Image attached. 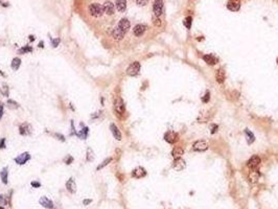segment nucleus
Instances as JSON below:
<instances>
[{
    "instance_id": "obj_1",
    "label": "nucleus",
    "mask_w": 278,
    "mask_h": 209,
    "mask_svg": "<svg viewBox=\"0 0 278 209\" xmlns=\"http://www.w3.org/2000/svg\"><path fill=\"white\" fill-rule=\"evenodd\" d=\"M89 13L91 16L98 18L103 14V6L98 3H93V4L89 5Z\"/></svg>"
},
{
    "instance_id": "obj_2",
    "label": "nucleus",
    "mask_w": 278,
    "mask_h": 209,
    "mask_svg": "<svg viewBox=\"0 0 278 209\" xmlns=\"http://www.w3.org/2000/svg\"><path fill=\"white\" fill-rule=\"evenodd\" d=\"M140 71V63L139 62H134L126 68V74L130 76H135L137 75Z\"/></svg>"
},
{
    "instance_id": "obj_3",
    "label": "nucleus",
    "mask_w": 278,
    "mask_h": 209,
    "mask_svg": "<svg viewBox=\"0 0 278 209\" xmlns=\"http://www.w3.org/2000/svg\"><path fill=\"white\" fill-rule=\"evenodd\" d=\"M114 109L118 114H124L126 111V107H124V103L122 101L121 97H116L114 101Z\"/></svg>"
},
{
    "instance_id": "obj_4",
    "label": "nucleus",
    "mask_w": 278,
    "mask_h": 209,
    "mask_svg": "<svg viewBox=\"0 0 278 209\" xmlns=\"http://www.w3.org/2000/svg\"><path fill=\"white\" fill-rule=\"evenodd\" d=\"M30 158H32V156L29 155V153L25 152V153L20 154L18 157H16V158H14V161L17 164H19V165H23V164H25L27 161H29Z\"/></svg>"
},
{
    "instance_id": "obj_5",
    "label": "nucleus",
    "mask_w": 278,
    "mask_h": 209,
    "mask_svg": "<svg viewBox=\"0 0 278 209\" xmlns=\"http://www.w3.org/2000/svg\"><path fill=\"white\" fill-rule=\"evenodd\" d=\"M153 11L156 17H160L163 11V1L162 0H155L154 5H153Z\"/></svg>"
},
{
    "instance_id": "obj_6",
    "label": "nucleus",
    "mask_w": 278,
    "mask_h": 209,
    "mask_svg": "<svg viewBox=\"0 0 278 209\" xmlns=\"http://www.w3.org/2000/svg\"><path fill=\"white\" fill-rule=\"evenodd\" d=\"M164 139H165V141L168 143H175L176 141L179 139V135L174 131H168L166 132L165 135H164Z\"/></svg>"
},
{
    "instance_id": "obj_7",
    "label": "nucleus",
    "mask_w": 278,
    "mask_h": 209,
    "mask_svg": "<svg viewBox=\"0 0 278 209\" xmlns=\"http://www.w3.org/2000/svg\"><path fill=\"white\" fill-rule=\"evenodd\" d=\"M260 164V158L258 156H252L248 161V166L250 169H257Z\"/></svg>"
},
{
    "instance_id": "obj_8",
    "label": "nucleus",
    "mask_w": 278,
    "mask_h": 209,
    "mask_svg": "<svg viewBox=\"0 0 278 209\" xmlns=\"http://www.w3.org/2000/svg\"><path fill=\"white\" fill-rule=\"evenodd\" d=\"M207 149H208V144L202 140L195 141L193 145V149L195 152H203V151H206Z\"/></svg>"
},
{
    "instance_id": "obj_9",
    "label": "nucleus",
    "mask_w": 278,
    "mask_h": 209,
    "mask_svg": "<svg viewBox=\"0 0 278 209\" xmlns=\"http://www.w3.org/2000/svg\"><path fill=\"white\" fill-rule=\"evenodd\" d=\"M124 34H126V32H124L122 29H120L119 27H115L112 32V37L114 40H117V41H120L124 38Z\"/></svg>"
},
{
    "instance_id": "obj_10",
    "label": "nucleus",
    "mask_w": 278,
    "mask_h": 209,
    "mask_svg": "<svg viewBox=\"0 0 278 209\" xmlns=\"http://www.w3.org/2000/svg\"><path fill=\"white\" fill-rule=\"evenodd\" d=\"M241 7L239 0H229L227 3V9L231 11H237Z\"/></svg>"
},
{
    "instance_id": "obj_11",
    "label": "nucleus",
    "mask_w": 278,
    "mask_h": 209,
    "mask_svg": "<svg viewBox=\"0 0 278 209\" xmlns=\"http://www.w3.org/2000/svg\"><path fill=\"white\" fill-rule=\"evenodd\" d=\"M103 13L107 15H113L114 14V9H115V5L113 4L111 1H106L105 4L103 5Z\"/></svg>"
},
{
    "instance_id": "obj_12",
    "label": "nucleus",
    "mask_w": 278,
    "mask_h": 209,
    "mask_svg": "<svg viewBox=\"0 0 278 209\" xmlns=\"http://www.w3.org/2000/svg\"><path fill=\"white\" fill-rule=\"evenodd\" d=\"M259 172H258V169H250V172H249V181L251 182L252 184L256 183V182L258 181V179H259Z\"/></svg>"
},
{
    "instance_id": "obj_13",
    "label": "nucleus",
    "mask_w": 278,
    "mask_h": 209,
    "mask_svg": "<svg viewBox=\"0 0 278 209\" xmlns=\"http://www.w3.org/2000/svg\"><path fill=\"white\" fill-rule=\"evenodd\" d=\"M39 203L44 207V208H47V209H52L53 208V202L51 200H49L48 198H46V197H41L39 200Z\"/></svg>"
},
{
    "instance_id": "obj_14",
    "label": "nucleus",
    "mask_w": 278,
    "mask_h": 209,
    "mask_svg": "<svg viewBox=\"0 0 278 209\" xmlns=\"http://www.w3.org/2000/svg\"><path fill=\"white\" fill-rule=\"evenodd\" d=\"M145 30H147V26L143 25V24H137V25L133 28V32L136 37H141V36L144 34Z\"/></svg>"
},
{
    "instance_id": "obj_15",
    "label": "nucleus",
    "mask_w": 278,
    "mask_h": 209,
    "mask_svg": "<svg viewBox=\"0 0 278 209\" xmlns=\"http://www.w3.org/2000/svg\"><path fill=\"white\" fill-rule=\"evenodd\" d=\"M185 167H186V163H185V161H184L183 159H181V158L175 159V162H174V168H175L176 170L180 172V170H183Z\"/></svg>"
},
{
    "instance_id": "obj_16",
    "label": "nucleus",
    "mask_w": 278,
    "mask_h": 209,
    "mask_svg": "<svg viewBox=\"0 0 278 209\" xmlns=\"http://www.w3.org/2000/svg\"><path fill=\"white\" fill-rule=\"evenodd\" d=\"M145 175H147V172H145V169L143 167H140V166H139V167H136L135 169L132 172V177L137 178V179L144 177Z\"/></svg>"
},
{
    "instance_id": "obj_17",
    "label": "nucleus",
    "mask_w": 278,
    "mask_h": 209,
    "mask_svg": "<svg viewBox=\"0 0 278 209\" xmlns=\"http://www.w3.org/2000/svg\"><path fill=\"white\" fill-rule=\"evenodd\" d=\"M19 132L22 136H27L30 135L32 133V128L28 124H22L19 128Z\"/></svg>"
},
{
    "instance_id": "obj_18",
    "label": "nucleus",
    "mask_w": 278,
    "mask_h": 209,
    "mask_svg": "<svg viewBox=\"0 0 278 209\" xmlns=\"http://www.w3.org/2000/svg\"><path fill=\"white\" fill-rule=\"evenodd\" d=\"M66 188L70 193H74L76 191V184L73 178H70V179L66 182Z\"/></svg>"
},
{
    "instance_id": "obj_19",
    "label": "nucleus",
    "mask_w": 278,
    "mask_h": 209,
    "mask_svg": "<svg viewBox=\"0 0 278 209\" xmlns=\"http://www.w3.org/2000/svg\"><path fill=\"white\" fill-rule=\"evenodd\" d=\"M110 130H111V132H112V134H113V136H114L115 139H117V140H121V133H120L119 129H118L117 126H116V124H110Z\"/></svg>"
},
{
    "instance_id": "obj_20",
    "label": "nucleus",
    "mask_w": 278,
    "mask_h": 209,
    "mask_svg": "<svg viewBox=\"0 0 278 209\" xmlns=\"http://www.w3.org/2000/svg\"><path fill=\"white\" fill-rule=\"evenodd\" d=\"M203 60H204L208 65H214L218 63V59L214 55H206L203 57Z\"/></svg>"
},
{
    "instance_id": "obj_21",
    "label": "nucleus",
    "mask_w": 278,
    "mask_h": 209,
    "mask_svg": "<svg viewBox=\"0 0 278 209\" xmlns=\"http://www.w3.org/2000/svg\"><path fill=\"white\" fill-rule=\"evenodd\" d=\"M118 27L120 28V29H122L124 32H126V30L129 29L130 26H131V24H130V21L128 20V19L126 18H122L121 20L119 21V23H118Z\"/></svg>"
},
{
    "instance_id": "obj_22",
    "label": "nucleus",
    "mask_w": 278,
    "mask_h": 209,
    "mask_svg": "<svg viewBox=\"0 0 278 209\" xmlns=\"http://www.w3.org/2000/svg\"><path fill=\"white\" fill-rule=\"evenodd\" d=\"M225 71H224L223 69H218V70H216V80L218 83L220 84H223L224 82H225Z\"/></svg>"
},
{
    "instance_id": "obj_23",
    "label": "nucleus",
    "mask_w": 278,
    "mask_h": 209,
    "mask_svg": "<svg viewBox=\"0 0 278 209\" xmlns=\"http://www.w3.org/2000/svg\"><path fill=\"white\" fill-rule=\"evenodd\" d=\"M116 9L120 13H124L126 9V0H116Z\"/></svg>"
},
{
    "instance_id": "obj_24",
    "label": "nucleus",
    "mask_w": 278,
    "mask_h": 209,
    "mask_svg": "<svg viewBox=\"0 0 278 209\" xmlns=\"http://www.w3.org/2000/svg\"><path fill=\"white\" fill-rule=\"evenodd\" d=\"M0 178L2 180L3 184H7V178H9V169L7 167H3L0 172Z\"/></svg>"
},
{
    "instance_id": "obj_25",
    "label": "nucleus",
    "mask_w": 278,
    "mask_h": 209,
    "mask_svg": "<svg viewBox=\"0 0 278 209\" xmlns=\"http://www.w3.org/2000/svg\"><path fill=\"white\" fill-rule=\"evenodd\" d=\"M172 155L175 159L181 158V156L183 155V149H182L180 147H174V149H172Z\"/></svg>"
},
{
    "instance_id": "obj_26",
    "label": "nucleus",
    "mask_w": 278,
    "mask_h": 209,
    "mask_svg": "<svg viewBox=\"0 0 278 209\" xmlns=\"http://www.w3.org/2000/svg\"><path fill=\"white\" fill-rule=\"evenodd\" d=\"M88 133H89L88 126H84L83 129L80 130L78 133H76V136H78L80 139H86V138L88 137Z\"/></svg>"
},
{
    "instance_id": "obj_27",
    "label": "nucleus",
    "mask_w": 278,
    "mask_h": 209,
    "mask_svg": "<svg viewBox=\"0 0 278 209\" xmlns=\"http://www.w3.org/2000/svg\"><path fill=\"white\" fill-rule=\"evenodd\" d=\"M20 65H21V60H20V59H19V57H14V59H13V61H11V69H13L14 71H16V70H18V69H19Z\"/></svg>"
},
{
    "instance_id": "obj_28",
    "label": "nucleus",
    "mask_w": 278,
    "mask_h": 209,
    "mask_svg": "<svg viewBox=\"0 0 278 209\" xmlns=\"http://www.w3.org/2000/svg\"><path fill=\"white\" fill-rule=\"evenodd\" d=\"M245 134H246L247 142H248V144H251L252 142H254V140H255V137H254V135H253L252 132L249 131L248 129H246V130H245Z\"/></svg>"
},
{
    "instance_id": "obj_29",
    "label": "nucleus",
    "mask_w": 278,
    "mask_h": 209,
    "mask_svg": "<svg viewBox=\"0 0 278 209\" xmlns=\"http://www.w3.org/2000/svg\"><path fill=\"white\" fill-rule=\"evenodd\" d=\"M0 93L3 95V96H5V97H7L9 96V86L7 85H2V87L0 88Z\"/></svg>"
},
{
    "instance_id": "obj_30",
    "label": "nucleus",
    "mask_w": 278,
    "mask_h": 209,
    "mask_svg": "<svg viewBox=\"0 0 278 209\" xmlns=\"http://www.w3.org/2000/svg\"><path fill=\"white\" fill-rule=\"evenodd\" d=\"M111 161H112V158H107V159H105V160H103V162H101V163L99 164L98 166H97V167H96V169H97V170H99V169H101V168H103V167H105V166H107V165H108V164L110 163Z\"/></svg>"
},
{
    "instance_id": "obj_31",
    "label": "nucleus",
    "mask_w": 278,
    "mask_h": 209,
    "mask_svg": "<svg viewBox=\"0 0 278 209\" xmlns=\"http://www.w3.org/2000/svg\"><path fill=\"white\" fill-rule=\"evenodd\" d=\"M7 107H9V109H18L20 106H19V103H16L15 101L9 99V101H7Z\"/></svg>"
},
{
    "instance_id": "obj_32",
    "label": "nucleus",
    "mask_w": 278,
    "mask_h": 209,
    "mask_svg": "<svg viewBox=\"0 0 278 209\" xmlns=\"http://www.w3.org/2000/svg\"><path fill=\"white\" fill-rule=\"evenodd\" d=\"M191 22H193V18L191 17H186V18L184 19V25L186 26L187 29H190L191 27Z\"/></svg>"
},
{
    "instance_id": "obj_33",
    "label": "nucleus",
    "mask_w": 278,
    "mask_h": 209,
    "mask_svg": "<svg viewBox=\"0 0 278 209\" xmlns=\"http://www.w3.org/2000/svg\"><path fill=\"white\" fill-rule=\"evenodd\" d=\"M32 48L30 47V46H24V47H22L21 49H19V53H21V55H23V53H27V52H32Z\"/></svg>"
},
{
    "instance_id": "obj_34",
    "label": "nucleus",
    "mask_w": 278,
    "mask_h": 209,
    "mask_svg": "<svg viewBox=\"0 0 278 209\" xmlns=\"http://www.w3.org/2000/svg\"><path fill=\"white\" fill-rule=\"evenodd\" d=\"M94 160V156H93V151L90 147L87 149V161H93Z\"/></svg>"
},
{
    "instance_id": "obj_35",
    "label": "nucleus",
    "mask_w": 278,
    "mask_h": 209,
    "mask_svg": "<svg viewBox=\"0 0 278 209\" xmlns=\"http://www.w3.org/2000/svg\"><path fill=\"white\" fill-rule=\"evenodd\" d=\"M136 2L139 6H145L149 3V0H136Z\"/></svg>"
},
{
    "instance_id": "obj_36",
    "label": "nucleus",
    "mask_w": 278,
    "mask_h": 209,
    "mask_svg": "<svg viewBox=\"0 0 278 209\" xmlns=\"http://www.w3.org/2000/svg\"><path fill=\"white\" fill-rule=\"evenodd\" d=\"M72 161H73V157L70 156V155H68V156H67L66 158L64 159V162H65L66 164H71V163H72Z\"/></svg>"
},
{
    "instance_id": "obj_37",
    "label": "nucleus",
    "mask_w": 278,
    "mask_h": 209,
    "mask_svg": "<svg viewBox=\"0 0 278 209\" xmlns=\"http://www.w3.org/2000/svg\"><path fill=\"white\" fill-rule=\"evenodd\" d=\"M59 44H60V39H59V38L51 39V45H52V47H57Z\"/></svg>"
},
{
    "instance_id": "obj_38",
    "label": "nucleus",
    "mask_w": 278,
    "mask_h": 209,
    "mask_svg": "<svg viewBox=\"0 0 278 209\" xmlns=\"http://www.w3.org/2000/svg\"><path fill=\"white\" fill-rule=\"evenodd\" d=\"M209 98H210V93L208 91L206 92V94L203 96V98H202V101L203 103H208L209 101Z\"/></svg>"
},
{
    "instance_id": "obj_39",
    "label": "nucleus",
    "mask_w": 278,
    "mask_h": 209,
    "mask_svg": "<svg viewBox=\"0 0 278 209\" xmlns=\"http://www.w3.org/2000/svg\"><path fill=\"white\" fill-rule=\"evenodd\" d=\"M153 22H154V24L156 26H161V20L159 19V17L155 16L154 18H153Z\"/></svg>"
},
{
    "instance_id": "obj_40",
    "label": "nucleus",
    "mask_w": 278,
    "mask_h": 209,
    "mask_svg": "<svg viewBox=\"0 0 278 209\" xmlns=\"http://www.w3.org/2000/svg\"><path fill=\"white\" fill-rule=\"evenodd\" d=\"M216 130H218V126H216V124H211V126H210V132H211V134L216 133Z\"/></svg>"
},
{
    "instance_id": "obj_41",
    "label": "nucleus",
    "mask_w": 278,
    "mask_h": 209,
    "mask_svg": "<svg viewBox=\"0 0 278 209\" xmlns=\"http://www.w3.org/2000/svg\"><path fill=\"white\" fill-rule=\"evenodd\" d=\"M5 147V138H2L0 140V149H4Z\"/></svg>"
},
{
    "instance_id": "obj_42",
    "label": "nucleus",
    "mask_w": 278,
    "mask_h": 209,
    "mask_svg": "<svg viewBox=\"0 0 278 209\" xmlns=\"http://www.w3.org/2000/svg\"><path fill=\"white\" fill-rule=\"evenodd\" d=\"M2 115H3V103L0 101V119L2 118Z\"/></svg>"
},
{
    "instance_id": "obj_43",
    "label": "nucleus",
    "mask_w": 278,
    "mask_h": 209,
    "mask_svg": "<svg viewBox=\"0 0 278 209\" xmlns=\"http://www.w3.org/2000/svg\"><path fill=\"white\" fill-rule=\"evenodd\" d=\"M55 137H57V139H60L61 141H65V137L61 134H55Z\"/></svg>"
},
{
    "instance_id": "obj_44",
    "label": "nucleus",
    "mask_w": 278,
    "mask_h": 209,
    "mask_svg": "<svg viewBox=\"0 0 278 209\" xmlns=\"http://www.w3.org/2000/svg\"><path fill=\"white\" fill-rule=\"evenodd\" d=\"M32 187H36V188H38V187L41 186V184H40L39 182H32Z\"/></svg>"
},
{
    "instance_id": "obj_45",
    "label": "nucleus",
    "mask_w": 278,
    "mask_h": 209,
    "mask_svg": "<svg viewBox=\"0 0 278 209\" xmlns=\"http://www.w3.org/2000/svg\"><path fill=\"white\" fill-rule=\"evenodd\" d=\"M70 135L71 136L76 135V132L74 131V128H73V121H71V133H70Z\"/></svg>"
},
{
    "instance_id": "obj_46",
    "label": "nucleus",
    "mask_w": 278,
    "mask_h": 209,
    "mask_svg": "<svg viewBox=\"0 0 278 209\" xmlns=\"http://www.w3.org/2000/svg\"><path fill=\"white\" fill-rule=\"evenodd\" d=\"M4 204H6V201L3 199L2 195H0V205H4Z\"/></svg>"
},
{
    "instance_id": "obj_47",
    "label": "nucleus",
    "mask_w": 278,
    "mask_h": 209,
    "mask_svg": "<svg viewBox=\"0 0 278 209\" xmlns=\"http://www.w3.org/2000/svg\"><path fill=\"white\" fill-rule=\"evenodd\" d=\"M91 202H92V200H90V199H87V200H84V201H83V204H84V205H88V204H90Z\"/></svg>"
},
{
    "instance_id": "obj_48",
    "label": "nucleus",
    "mask_w": 278,
    "mask_h": 209,
    "mask_svg": "<svg viewBox=\"0 0 278 209\" xmlns=\"http://www.w3.org/2000/svg\"><path fill=\"white\" fill-rule=\"evenodd\" d=\"M39 47H40V48H43V47H44V43H43V42H40V43H39Z\"/></svg>"
},
{
    "instance_id": "obj_49",
    "label": "nucleus",
    "mask_w": 278,
    "mask_h": 209,
    "mask_svg": "<svg viewBox=\"0 0 278 209\" xmlns=\"http://www.w3.org/2000/svg\"><path fill=\"white\" fill-rule=\"evenodd\" d=\"M29 40L30 41H34V36H29Z\"/></svg>"
},
{
    "instance_id": "obj_50",
    "label": "nucleus",
    "mask_w": 278,
    "mask_h": 209,
    "mask_svg": "<svg viewBox=\"0 0 278 209\" xmlns=\"http://www.w3.org/2000/svg\"><path fill=\"white\" fill-rule=\"evenodd\" d=\"M0 209H4V208H3V207H1V206H0Z\"/></svg>"
}]
</instances>
